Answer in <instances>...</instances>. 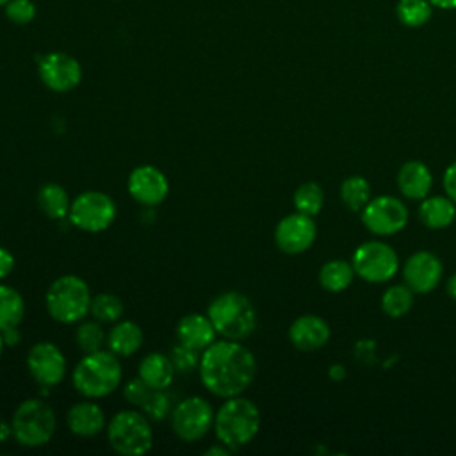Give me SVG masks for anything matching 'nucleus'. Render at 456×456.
I'll return each instance as SVG.
<instances>
[{
	"instance_id": "58836bf2",
	"label": "nucleus",
	"mask_w": 456,
	"mask_h": 456,
	"mask_svg": "<svg viewBox=\"0 0 456 456\" xmlns=\"http://www.w3.org/2000/svg\"><path fill=\"white\" fill-rule=\"evenodd\" d=\"M232 452H235V451L232 447H228L226 444H223V442H219V444H216V445H212L205 451L207 456H228Z\"/></svg>"
},
{
	"instance_id": "7ed1b4c3",
	"label": "nucleus",
	"mask_w": 456,
	"mask_h": 456,
	"mask_svg": "<svg viewBox=\"0 0 456 456\" xmlns=\"http://www.w3.org/2000/svg\"><path fill=\"white\" fill-rule=\"evenodd\" d=\"M262 415L258 406L242 395L226 397L214 417V431L219 442L233 451L248 445L260 431Z\"/></svg>"
},
{
	"instance_id": "b1692460",
	"label": "nucleus",
	"mask_w": 456,
	"mask_h": 456,
	"mask_svg": "<svg viewBox=\"0 0 456 456\" xmlns=\"http://www.w3.org/2000/svg\"><path fill=\"white\" fill-rule=\"evenodd\" d=\"M36 201L41 212L50 219H64L69 214V207H71L69 196L64 191V187H61L59 183L48 182L41 185L37 191Z\"/></svg>"
},
{
	"instance_id": "dca6fc26",
	"label": "nucleus",
	"mask_w": 456,
	"mask_h": 456,
	"mask_svg": "<svg viewBox=\"0 0 456 456\" xmlns=\"http://www.w3.org/2000/svg\"><path fill=\"white\" fill-rule=\"evenodd\" d=\"M128 192L137 203L144 207H155L166 200L169 192V182L159 167L150 164L137 166L128 175Z\"/></svg>"
},
{
	"instance_id": "a18cd8bd",
	"label": "nucleus",
	"mask_w": 456,
	"mask_h": 456,
	"mask_svg": "<svg viewBox=\"0 0 456 456\" xmlns=\"http://www.w3.org/2000/svg\"><path fill=\"white\" fill-rule=\"evenodd\" d=\"M4 346H5V342H4V337H2V331H0V356H2V351H4Z\"/></svg>"
},
{
	"instance_id": "2eb2a0df",
	"label": "nucleus",
	"mask_w": 456,
	"mask_h": 456,
	"mask_svg": "<svg viewBox=\"0 0 456 456\" xmlns=\"http://www.w3.org/2000/svg\"><path fill=\"white\" fill-rule=\"evenodd\" d=\"M444 265L431 251L411 253L403 265V280L415 294H428L440 285Z\"/></svg>"
},
{
	"instance_id": "c03bdc74",
	"label": "nucleus",
	"mask_w": 456,
	"mask_h": 456,
	"mask_svg": "<svg viewBox=\"0 0 456 456\" xmlns=\"http://www.w3.org/2000/svg\"><path fill=\"white\" fill-rule=\"evenodd\" d=\"M445 290H447V294H449V297L451 299H454L456 301V273L447 280V285H445Z\"/></svg>"
},
{
	"instance_id": "20e7f679",
	"label": "nucleus",
	"mask_w": 456,
	"mask_h": 456,
	"mask_svg": "<svg viewBox=\"0 0 456 456\" xmlns=\"http://www.w3.org/2000/svg\"><path fill=\"white\" fill-rule=\"evenodd\" d=\"M207 315L216 331L230 340H244L256 328V310L251 299L237 290L216 296L207 308Z\"/></svg>"
},
{
	"instance_id": "1a4fd4ad",
	"label": "nucleus",
	"mask_w": 456,
	"mask_h": 456,
	"mask_svg": "<svg viewBox=\"0 0 456 456\" xmlns=\"http://www.w3.org/2000/svg\"><path fill=\"white\" fill-rule=\"evenodd\" d=\"M68 217L73 226L89 233H98L114 223L116 203L102 191H86L71 201Z\"/></svg>"
},
{
	"instance_id": "79ce46f5",
	"label": "nucleus",
	"mask_w": 456,
	"mask_h": 456,
	"mask_svg": "<svg viewBox=\"0 0 456 456\" xmlns=\"http://www.w3.org/2000/svg\"><path fill=\"white\" fill-rule=\"evenodd\" d=\"M433 7L442 11H456V0H429Z\"/></svg>"
},
{
	"instance_id": "37998d69",
	"label": "nucleus",
	"mask_w": 456,
	"mask_h": 456,
	"mask_svg": "<svg viewBox=\"0 0 456 456\" xmlns=\"http://www.w3.org/2000/svg\"><path fill=\"white\" fill-rule=\"evenodd\" d=\"M12 435V428L9 422H5L4 419H0V445Z\"/></svg>"
},
{
	"instance_id": "9b49d317",
	"label": "nucleus",
	"mask_w": 456,
	"mask_h": 456,
	"mask_svg": "<svg viewBox=\"0 0 456 456\" xmlns=\"http://www.w3.org/2000/svg\"><path fill=\"white\" fill-rule=\"evenodd\" d=\"M362 223L363 226L381 237L399 233L408 223V208L406 205L390 194L370 198L369 203L362 208Z\"/></svg>"
},
{
	"instance_id": "423d86ee",
	"label": "nucleus",
	"mask_w": 456,
	"mask_h": 456,
	"mask_svg": "<svg viewBox=\"0 0 456 456\" xmlns=\"http://www.w3.org/2000/svg\"><path fill=\"white\" fill-rule=\"evenodd\" d=\"M12 436L23 447H41L55 433L57 419L53 408L39 397H28L18 404L11 420Z\"/></svg>"
},
{
	"instance_id": "39448f33",
	"label": "nucleus",
	"mask_w": 456,
	"mask_h": 456,
	"mask_svg": "<svg viewBox=\"0 0 456 456\" xmlns=\"http://www.w3.org/2000/svg\"><path fill=\"white\" fill-rule=\"evenodd\" d=\"M89 285L77 274H64L52 281L46 290L45 305L52 319L62 324L82 321L91 308Z\"/></svg>"
},
{
	"instance_id": "cd10ccee",
	"label": "nucleus",
	"mask_w": 456,
	"mask_h": 456,
	"mask_svg": "<svg viewBox=\"0 0 456 456\" xmlns=\"http://www.w3.org/2000/svg\"><path fill=\"white\" fill-rule=\"evenodd\" d=\"M413 290L406 285H390L381 296V310L392 319L406 315L413 306Z\"/></svg>"
},
{
	"instance_id": "f257e3e1",
	"label": "nucleus",
	"mask_w": 456,
	"mask_h": 456,
	"mask_svg": "<svg viewBox=\"0 0 456 456\" xmlns=\"http://www.w3.org/2000/svg\"><path fill=\"white\" fill-rule=\"evenodd\" d=\"M200 379L217 397L240 395L256 376V360L240 340H214L200 356Z\"/></svg>"
},
{
	"instance_id": "6ab92c4d",
	"label": "nucleus",
	"mask_w": 456,
	"mask_h": 456,
	"mask_svg": "<svg viewBox=\"0 0 456 456\" xmlns=\"http://www.w3.org/2000/svg\"><path fill=\"white\" fill-rule=\"evenodd\" d=\"M433 187L431 169L420 160H408L397 171V189L408 198L420 201L429 196Z\"/></svg>"
},
{
	"instance_id": "a211bd4d",
	"label": "nucleus",
	"mask_w": 456,
	"mask_h": 456,
	"mask_svg": "<svg viewBox=\"0 0 456 456\" xmlns=\"http://www.w3.org/2000/svg\"><path fill=\"white\" fill-rule=\"evenodd\" d=\"M216 328L208 315L205 314H185L178 322H176V337L180 344L192 347L196 351L207 349L214 340H216Z\"/></svg>"
},
{
	"instance_id": "de8ad7c7",
	"label": "nucleus",
	"mask_w": 456,
	"mask_h": 456,
	"mask_svg": "<svg viewBox=\"0 0 456 456\" xmlns=\"http://www.w3.org/2000/svg\"><path fill=\"white\" fill-rule=\"evenodd\" d=\"M454 221H456V219H454Z\"/></svg>"
},
{
	"instance_id": "c85d7f7f",
	"label": "nucleus",
	"mask_w": 456,
	"mask_h": 456,
	"mask_svg": "<svg viewBox=\"0 0 456 456\" xmlns=\"http://www.w3.org/2000/svg\"><path fill=\"white\" fill-rule=\"evenodd\" d=\"M433 9L429 0H399L395 4V16L404 27L419 28L431 20Z\"/></svg>"
},
{
	"instance_id": "49530a36",
	"label": "nucleus",
	"mask_w": 456,
	"mask_h": 456,
	"mask_svg": "<svg viewBox=\"0 0 456 456\" xmlns=\"http://www.w3.org/2000/svg\"><path fill=\"white\" fill-rule=\"evenodd\" d=\"M7 2H9V0H0V7H4Z\"/></svg>"
},
{
	"instance_id": "4468645a",
	"label": "nucleus",
	"mask_w": 456,
	"mask_h": 456,
	"mask_svg": "<svg viewBox=\"0 0 456 456\" xmlns=\"http://www.w3.org/2000/svg\"><path fill=\"white\" fill-rule=\"evenodd\" d=\"M27 369L41 387L50 388L64 379L66 358L53 342L43 340L28 349Z\"/></svg>"
},
{
	"instance_id": "f3484780",
	"label": "nucleus",
	"mask_w": 456,
	"mask_h": 456,
	"mask_svg": "<svg viewBox=\"0 0 456 456\" xmlns=\"http://www.w3.org/2000/svg\"><path fill=\"white\" fill-rule=\"evenodd\" d=\"M331 330L330 324L314 314H305L294 319V322L289 328V340L290 344L305 353L317 351L324 347L330 340Z\"/></svg>"
},
{
	"instance_id": "412c9836",
	"label": "nucleus",
	"mask_w": 456,
	"mask_h": 456,
	"mask_svg": "<svg viewBox=\"0 0 456 456\" xmlns=\"http://www.w3.org/2000/svg\"><path fill=\"white\" fill-rule=\"evenodd\" d=\"M419 219L429 230H444L456 219V203L449 196H426L419 205Z\"/></svg>"
},
{
	"instance_id": "f03ea898",
	"label": "nucleus",
	"mask_w": 456,
	"mask_h": 456,
	"mask_svg": "<svg viewBox=\"0 0 456 456\" xmlns=\"http://www.w3.org/2000/svg\"><path fill=\"white\" fill-rule=\"evenodd\" d=\"M123 378L119 356L112 351L98 349L84 353L71 372L73 387L87 399H98L112 394Z\"/></svg>"
},
{
	"instance_id": "bb28decb",
	"label": "nucleus",
	"mask_w": 456,
	"mask_h": 456,
	"mask_svg": "<svg viewBox=\"0 0 456 456\" xmlns=\"http://www.w3.org/2000/svg\"><path fill=\"white\" fill-rule=\"evenodd\" d=\"M370 200V183L367 178L353 175L340 183V201L351 212H362Z\"/></svg>"
},
{
	"instance_id": "ddd939ff",
	"label": "nucleus",
	"mask_w": 456,
	"mask_h": 456,
	"mask_svg": "<svg viewBox=\"0 0 456 456\" xmlns=\"http://www.w3.org/2000/svg\"><path fill=\"white\" fill-rule=\"evenodd\" d=\"M317 237V224L312 216L294 212L281 217L274 228V242L287 255H299L312 248Z\"/></svg>"
},
{
	"instance_id": "4be33fe9",
	"label": "nucleus",
	"mask_w": 456,
	"mask_h": 456,
	"mask_svg": "<svg viewBox=\"0 0 456 456\" xmlns=\"http://www.w3.org/2000/svg\"><path fill=\"white\" fill-rule=\"evenodd\" d=\"M176 369L164 353H148L139 363V378L155 390H166L175 379Z\"/></svg>"
},
{
	"instance_id": "f704fd0d",
	"label": "nucleus",
	"mask_w": 456,
	"mask_h": 456,
	"mask_svg": "<svg viewBox=\"0 0 456 456\" xmlns=\"http://www.w3.org/2000/svg\"><path fill=\"white\" fill-rule=\"evenodd\" d=\"M200 356L201 353L192 349V347H187L183 344H178L171 349V362L176 369V372H191L192 369H196L200 365Z\"/></svg>"
},
{
	"instance_id": "a878e982",
	"label": "nucleus",
	"mask_w": 456,
	"mask_h": 456,
	"mask_svg": "<svg viewBox=\"0 0 456 456\" xmlns=\"http://www.w3.org/2000/svg\"><path fill=\"white\" fill-rule=\"evenodd\" d=\"M25 315V301L20 290L0 283V331L16 328Z\"/></svg>"
},
{
	"instance_id": "6e6552de",
	"label": "nucleus",
	"mask_w": 456,
	"mask_h": 456,
	"mask_svg": "<svg viewBox=\"0 0 456 456\" xmlns=\"http://www.w3.org/2000/svg\"><path fill=\"white\" fill-rule=\"evenodd\" d=\"M354 274L369 283L390 281L399 271V256L392 246L383 240L362 242L351 258Z\"/></svg>"
},
{
	"instance_id": "ea45409f",
	"label": "nucleus",
	"mask_w": 456,
	"mask_h": 456,
	"mask_svg": "<svg viewBox=\"0 0 456 456\" xmlns=\"http://www.w3.org/2000/svg\"><path fill=\"white\" fill-rule=\"evenodd\" d=\"M2 337H4L5 346H16V344L20 342V338H21L18 326H16V328H9V330H4V331H2Z\"/></svg>"
},
{
	"instance_id": "0eeeda50",
	"label": "nucleus",
	"mask_w": 456,
	"mask_h": 456,
	"mask_svg": "<svg viewBox=\"0 0 456 456\" xmlns=\"http://www.w3.org/2000/svg\"><path fill=\"white\" fill-rule=\"evenodd\" d=\"M110 447L123 456H141L153 445V431L144 411L121 410L107 424Z\"/></svg>"
},
{
	"instance_id": "473e14b6",
	"label": "nucleus",
	"mask_w": 456,
	"mask_h": 456,
	"mask_svg": "<svg viewBox=\"0 0 456 456\" xmlns=\"http://www.w3.org/2000/svg\"><path fill=\"white\" fill-rule=\"evenodd\" d=\"M4 11H5V16L14 25H27L37 14V7L34 0H9L4 5Z\"/></svg>"
},
{
	"instance_id": "2f4dec72",
	"label": "nucleus",
	"mask_w": 456,
	"mask_h": 456,
	"mask_svg": "<svg viewBox=\"0 0 456 456\" xmlns=\"http://www.w3.org/2000/svg\"><path fill=\"white\" fill-rule=\"evenodd\" d=\"M75 342L84 353H93L102 349V346L107 342V335L100 321H87L78 324L75 331Z\"/></svg>"
},
{
	"instance_id": "72a5a7b5",
	"label": "nucleus",
	"mask_w": 456,
	"mask_h": 456,
	"mask_svg": "<svg viewBox=\"0 0 456 456\" xmlns=\"http://www.w3.org/2000/svg\"><path fill=\"white\" fill-rule=\"evenodd\" d=\"M150 420H162L171 413V397L166 390H153L146 404L141 408Z\"/></svg>"
},
{
	"instance_id": "393cba45",
	"label": "nucleus",
	"mask_w": 456,
	"mask_h": 456,
	"mask_svg": "<svg viewBox=\"0 0 456 456\" xmlns=\"http://www.w3.org/2000/svg\"><path fill=\"white\" fill-rule=\"evenodd\" d=\"M354 269L351 262L333 258L321 265L319 269V283L328 292H342L346 290L354 278Z\"/></svg>"
},
{
	"instance_id": "4c0bfd02",
	"label": "nucleus",
	"mask_w": 456,
	"mask_h": 456,
	"mask_svg": "<svg viewBox=\"0 0 456 456\" xmlns=\"http://www.w3.org/2000/svg\"><path fill=\"white\" fill-rule=\"evenodd\" d=\"M12 267H14L12 253L7 248L0 246V280L7 278L11 274V271H12Z\"/></svg>"
},
{
	"instance_id": "5701e85b",
	"label": "nucleus",
	"mask_w": 456,
	"mask_h": 456,
	"mask_svg": "<svg viewBox=\"0 0 456 456\" xmlns=\"http://www.w3.org/2000/svg\"><path fill=\"white\" fill-rule=\"evenodd\" d=\"M142 338L144 335L137 322L118 321L107 333V346L109 351H112L114 354L126 358L139 351V347L142 346Z\"/></svg>"
},
{
	"instance_id": "c9c22d12",
	"label": "nucleus",
	"mask_w": 456,
	"mask_h": 456,
	"mask_svg": "<svg viewBox=\"0 0 456 456\" xmlns=\"http://www.w3.org/2000/svg\"><path fill=\"white\" fill-rule=\"evenodd\" d=\"M153 390H155V388L148 387V385L137 376V378L130 379V381L123 387V395H125L126 403H130L132 406H135V408L141 410V408L146 404V401L150 399V395H151Z\"/></svg>"
},
{
	"instance_id": "9d476101",
	"label": "nucleus",
	"mask_w": 456,
	"mask_h": 456,
	"mask_svg": "<svg viewBox=\"0 0 456 456\" xmlns=\"http://www.w3.org/2000/svg\"><path fill=\"white\" fill-rule=\"evenodd\" d=\"M214 417L216 411L207 399L185 397L171 410V429L183 442H198L214 428Z\"/></svg>"
},
{
	"instance_id": "f8f14e48",
	"label": "nucleus",
	"mask_w": 456,
	"mask_h": 456,
	"mask_svg": "<svg viewBox=\"0 0 456 456\" xmlns=\"http://www.w3.org/2000/svg\"><path fill=\"white\" fill-rule=\"evenodd\" d=\"M41 82L55 93H68L82 80L80 62L66 52H48L37 59Z\"/></svg>"
},
{
	"instance_id": "a19ab883",
	"label": "nucleus",
	"mask_w": 456,
	"mask_h": 456,
	"mask_svg": "<svg viewBox=\"0 0 456 456\" xmlns=\"http://www.w3.org/2000/svg\"><path fill=\"white\" fill-rule=\"evenodd\" d=\"M328 376L335 381H340L344 376H346V367L342 363H333L328 370Z\"/></svg>"
},
{
	"instance_id": "7c9ffc66",
	"label": "nucleus",
	"mask_w": 456,
	"mask_h": 456,
	"mask_svg": "<svg viewBox=\"0 0 456 456\" xmlns=\"http://www.w3.org/2000/svg\"><path fill=\"white\" fill-rule=\"evenodd\" d=\"M123 301L110 292H102L93 296L89 314L100 322H116L123 315Z\"/></svg>"
},
{
	"instance_id": "c756f323",
	"label": "nucleus",
	"mask_w": 456,
	"mask_h": 456,
	"mask_svg": "<svg viewBox=\"0 0 456 456\" xmlns=\"http://www.w3.org/2000/svg\"><path fill=\"white\" fill-rule=\"evenodd\" d=\"M292 203L297 212L315 217L324 207V191L317 182H305L294 191Z\"/></svg>"
},
{
	"instance_id": "aec40b11",
	"label": "nucleus",
	"mask_w": 456,
	"mask_h": 456,
	"mask_svg": "<svg viewBox=\"0 0 456 456\" xmlns=\"http://www.w3.org/2000/svg\"><path fill=\"white\" fill-rule=\"evenodd\" d=\"M66 424L77 436H96L105 429V413L94 401H78L68 410Z\"/></svg>"
},
{
	"instance_id": "e433bc0d",
	"label": "nucleus",
	"mask_w": 456,
	"mask_h": 456,
	"mask_svg": "<svg viewBox=\"0 0 456 456\" xmlns=\"http://www.w3.org/2000/svg\"><path fill=\"white\" fill-rule=\"evenodd\" d=\"M444 191L456 203V160L451 162L444 171Z\"/></svg>"
}]
</instances>
